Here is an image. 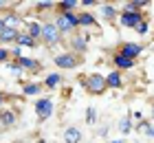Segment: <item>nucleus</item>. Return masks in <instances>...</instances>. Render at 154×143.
Here are the masks:
<instances>
[{
	"instance_id": "obj_1",
	"label": "nucleus",
	"mask_w": 154,
	"mask_h": 143,
	"mask_svg": "<svg viewBox=\"0 0 154 143\" xmlns=\"http://www.w3.org/2000/svg\"><path fill=\"white\" fill-rule=\"evenodd\" d=\"M82 86H84V90H86L88 95H93V97H99L108 90L106 75H101V73H86L82 77Z\"/></svg>"
},
{
	"instance_id": "obj_2",
	"label": "nucleus",
	"mask_w": 154,
	"mask_h": 143,
	"mask_svg": "<svg viewBox=\"0 0 154 143\" xmlns=\"http://www.w3.org/2000/svg\"><path fill=\"white\" fill-rule=\"evenodd\" d=\"M55 24H57V29L62 31V35H75L79 33V16H77V11L73 13H55Z\"/></svg>"
},
{
	"instance_id": "obj_3",
	"label": "nucleus",
	"mask_w": 154,
	"mask_h": 143,
	"mask_svg": "<svg viewBox=\"0 0 154 143\" xmlns=\"http://www.w3.org/2000/svg\"><path fill=\"white\" fill-rule=\"evenodd\" d=\"M51 60H53V64H55V68H60V70H73V68H79L82 64H84V57H82V55H75V53H71V51L55 53Z\"/></svg>"
},
{
	"instance_id": "obj_4",
	"label": "nucleus",
	"mask_w": 154,
	"mask_h": 143,
	"mask_svg": "<svg viewBox=\"0 0 154 143\" xmlns=\"http://www.w3.org/2000/svg\"><path fill=\"white\" fill-rule=\"evenodd\" d=\"M62 40H64V35H62V31L57 29V24H55V20H44L42 22V42H44L46 46H57L62 44Z\"/></svg>"
},
{
	"instance_id": "obj_5",
	"label": "nucleus",
	"mask_w": 154,
	"mask_h": 143,
	"mask_svg": "<svg viewBox=\"0 0 154 143\" xmlns=\"http://www.w3.org/2000/svg\"><path fill=\"white\" fill-rule=\"evenodd\" d=\"M33 110H35V119L38 123H44L55 114V101L51 97H38L35 104H33Z\"/></svg>"
},
{
	"instance_id": "obj_6",
	"label": "nucleus",
	"mask_w": 154,
	"mask_h": 143,
	"mask_svg": "<svg viewBox=\"0 0 154 143\" xmlns=\"http://www.w3.org/2000/svg\"><path fill=\"white\" fill-rule=\"evenodd\" d=\"M143 20H145L143 11H121V13H119L117 24L123 26V29H137V24L143 22Z\"/></svg>"
},
{
	"instance_id": "obj_7",
	"label": "nucleus",
	"mask_w": 154,
	"mask_h": 143,
	"mask_svg": "<svg viewBox=\"0 0 154 143\" xmlns=\"http://www.w3.org/2000/svg\"><path fill=\"white\" fill-rule=\"evenodd\" d=\"M88 42H90L88 35L75 33V35H71V38H68V51L84 57V55H86V51H88Z\"/></svg>"
},
{
	"instance_id": "obj_8",
	"label": "nucleus",
	"mask_w": 154,
	"mask_h": 143,
	"mask_svg": "<svg viewBox=\"0 0 154 143\" xmlns=\"http://www.w3.org/2000/svg\"><path fill=\"white\" fill-rule=\"evenodd\" d=\"M143 44H139V42H121V44L117 46V51L121 53V55H125L128 60H139L141 57V53H143Z\"/></svg>"
},
{
	"instance_id": "obj_9",
	"label": "nucleus",
	"mask_w": 154,
	"mask_h": 143,
	"mask_svg": "<svg viewBox=\"0 0 154 143\" xmlns=\"http://www.w3.org/2000/svg\"><path fill=\"white\" fill-rule=\"evenodd\" d=\"M110 64L115 66V70H121V73H125V70H132L137 66L134 60H128L125 55H121L119 51H112L110 53Z\"/></svg>"
},
{
	"instance_id": "obj_10",
	"label": "nucleus",
	"mask_w": 154,
	"mask_h": 143,
	"mask_svg": "<svg viewBox=\"0 0 154 143\" xmlns=\"http://www.w3.org/2000/svg\"><path fill=\"white\" fill-rule=\"evenodd\" d=\"M77 16H79V29H93L95 35L101 33L99 24H97V18H95L90 11H84V9H82V11H77Z\"/></svg>"
},
{
	"instance_id": "obj_11",
	"label": "nucleus",
	"mask_w": 154,
	"mask_h": 143,
	"mask_svg": "<svg viewBox=\"0 0 154 143\" xmlns=\"http://www.w3.org/2000/svg\"><path fill=\"white\" fill-rule=\"evenodd\" d=\"M64 84V75L62 73H48V75H44V79H42V86H44L46 90H55V88H60V86Z\"/></svg>"
},
{
	"instance_id": "obj_12",
	"label": "nucleus",
	"mask_w": 154,
	"mask_h": 143,
	"mask_svg": "<svg viewBox=\"0 0 154 143\" xmlns=\"http://www.w3.org/2000/svg\"><path fill=\"white\" fill-rule=\"evenodd\" d=\"M18 121V112L13 108H2L0 110V123H2V128L7 130V128H13Z\"/></svg>"
},
{
	"instance_id": "obj_13",
	"label": "nucleus",
	"mask_w": 154,
	"mask_h": 143,
	"mask_svg": "<svg viewBox=\"0 0 154 143\" xmlns=\"http://www.w3.org/2000/svg\"><path fill=\"white\" fill-rule=\"evenodd\" d=\"M106 84H108V88H112V90L123 88V73L121 70H110L106 75Z\"/></svg>"
},
{
	"instance_id": "obj_14",
	"label": "nucleus",
	"mask_w": 154,
	"mask_h": 143,
	"mask_svg": "<svg viewBox=\"0 0 154 143\" xmlns=\"http://www.w3.org/2000/svg\"><path fill=\"white\" fill-rule=\"evenodd\" d=\"M121 11H145L148 7L152 5L150 0H125V2H121Z\"/></svg>"
},
{
	"instance_id": "obj_15",
	"label": "nucleus",
	"mask_w": 154,
	"mask_h": 143,
	"mask_svg": "<svg viewBox=\"0 0 154 143\" xmlns=\"http://www.w3.org/2000/svg\"><path fill=\"white\" fill-rule=\"evenodd\" d=\"M42 90H44L42 82H24L22 84V95L24 97H38Z\"/></svg>"
},
{
	"instance_id": "obj_16",
	"label": "nucleus",
	"mask_w": 154,
	"mask_h": 143,
	"mask_svg": "<svg viewBox=\"0 0 154 143\" xmlns=\"http://www.w3.org/2000/svg\"><path fill=\"white\" fill-rule=\"evenodd\" d=\"M82 139H84V134L77 126H68L64 130V143H82Z\"/></svg>"
},
{
	"instance_id": "obj_17",
	"label": "nucleus",
	"mask_w": 154,
	"mask_h": 143,
	"mask_svg": "<svg viewBox=\"0 0 154 143\" xmlns=\"http://www.w3.org/2000/svg\"><path fill=\"white\" fill-rule=\"evenodd\" d=\"M24 26H26V33H29L35 42L42 40V22H38V20H26Z\"/></svg>"
},
{
	"instance_id": "obj_18",
	"label": "nucleus",
	"mask_w": 154,
	"mask_h": 143,
	"mask_svg": "<svg viewBox=\"0 0 154 143\" xmlns=\"http://www.w3.org/2000/svg\"><path fill=\"white\" fill-rule=\"evenodd\" d=\"M79 7V0H60L55 5V13H73Z\"/></svg>"
},
{
	"instance_id": "obj_19",
	"label": "nucleus",
	"mask_w": 154,
	"mask_h": 143,
	"mask_svg": "<svg viewBox=\"0 0 154 143\" xmlns=\"http://www.w3.org/2000/svg\"><path fill=\"white\" fill-rule=\"evenodd\" d=\"M18 29H11V26H7L2 33H0V46H7V44H16V40H18Z\"/></svg>"
},
{
	"instance_id": "obj_20",
	"label": "nucleus",
	"mask_w": 154,
	"mask_h": 143,
	"mask_svg": "<svg viewBox=\"0 0 154 143\" xmlns=\"http://www.w3.org/2000/svg\"><path fill=\"white\" fill-rule=\"evenodd\" d=\"M16 62L20 64V68H22V70H40V68H42V64L35 60V57H26V55H22V57H18Z\"/></svg>"
},
{
	"instance_id": "obj_21",
	"label": "nucleus",
	"mask_w": 154,
	"mask_h": 143,
	"mask_svg": "<svg viewBox=\"0 0 154 143\" xmlns=\"http://www.w3.org/2000/svg\"><path fill=\"white\" fill-rule=\"evenodd\" d=\"M99 9H101V16L106 18L108 22H117V20H119V11H117V7H115V5L101 2V5H99Z\"/></svg>"
},
{
	"instance_id": "obj_22",
	"label": "nucleus",
	"mask_w": 154,
	"mask_h": 143,
	"mask_svg": "<svg viewBox=\"0 0 154 143\" xmlns=\"http://www.w3.org/2000/svg\"><path fill=\"white\" fill-rule=\"evenodd\" d=\"M117 130L121 132L123 137H125V134H130L132 130H134V123H132V112H128L125 117H121V119H119V123H117Z\"/></svg>"
},
{
	"instance_id": "obj_23",
	"label": "nucleus",
	"mask_w": 154,
	"mask_h": 143,
	"mask_svg": "<svg viewBox=\"0 0 154 143\" xmlns=\"http://www.w3.org/2000/svg\"><path fill=\"white\" fill-rule=\"evenodd\" d=\"M38 44H40V42H35L26 31H20V33H18L16 46H20V48H22V46H26V48H38Z\"/></svg>"
},
{
	"instance_id": "obj_24",
	"label": "nucleus",
	"mask_w": 154,
	"mask_h": 143,
	"mask_svg": "<svg viewBox=\"0 0 154 143\" xmlns=\"http://www.w3.org/2000/svg\"><path fill=\"white\" fill-rule=\"evenodd\" d=\"M2 18H5L7 26H11V29H18V24L22 22V18H20L16 11H7V13H2Z\"/></svg>"
},
{
	"instance_id": "obj_25",
	"label": "nucleus",
	"mask_w": 154,
	"mask_h": 143,
	"mask_svg": "<svg viewBox=\"0 0 154 143\" xmlns=\"http://www.w3.org/2000/svg\"><path fill=\"white\" fill-rule=\"evenodd\" d=\"M55 5L53 0H42V2H35V13H44V11H55Z\"/></svg>"
},
{
	"instance_id": "obj_26",
	"label": "nucleus",
	"mask_w": 154,
	"mask_h": 143,
	"mask_svg": "<svg viewBox=\"0 0 154 143\" xmlns=\"http://www.w3.org/2000/svg\"><path fill=\"white\" fill-rule=\"evenodd\" d=\"M84 121H86V126H95L97 123V108H95V106H88V108H86Z\"/></svg>"
},
{
	"instance_id": "obj_27",
	"label": "nucleus",
	"mask_w": 154,
	"mask_h": 143,
	"mask_svg": "<svg viewBox=\"0 0 154 143\" xmlns=\"http://www.w3.org/2000/svg\"><path fill=\"white\" fill-rule=\"evenodd\" d=\"M150 126H152V121H150V119H141V121H137V123H134V130H137V132H141V134H145V132L150 130Z\"/></svg>"
},
{
	"instance_id": "obj_28",
	"label": "nucleus",
	"mask_w": 154,
	"mask_h": 143,
	"mask_svg": "<svg viewBox=\"0 0 154 143\" xmlns=\"http://www.w3.org/2000/svg\"><path fill=\"white\" fill-rule=\"evenodd\" d=\"M134 31H137L139 35H148V31H150V20H148V18H145V20H143V22H139V24H137V29H134Z\"/></svg>"
},
{
	"instance_id": "obj_29",
	"label": "nucleus",
	"mask_w": 154,
	"mask_h": 143,
	"mask_svg": "<svg viewBox=\"0 0 154 143\" xmlns=\"http://www.w3.org/2000/svg\"><path fill=\"white\" fill-rule=\"evenodd\" d=\"M11 62V51L7 46H0V64H7Z\"/></svg>"
},
{
	"instance_id": "obj_30",
	"label": "nucleus",
	"mask_w": 154,
	"mask_h": 143,
	"mask_svg": "<svg viewBox=\"0 0 154 143\" xmlns=\"http://www.w3.org/2000/svg\"><path fill=\"white\" fill-rule=\"evenodd\" d=\"M95 5H101L99 0H79V7L84 11H90V7H95Z\"/></svg>"
},
{
	"instance_id": "obj_31",
	"label": "nucleus",
	"mask_w": 154,
	"mask_h": 143,
	"mask_svg": "<svg viewBox=\"0 0 154 143\" xmlns=\"http://www.w3.org/2000/svg\"><path fill=\"white\" fill-rule=\"evenodd\" d=\"M9 99H11V97H9V95H7V92H2V90H0V110H2V108H5V104H7V101H9Z\"/></svg>"
},
{
	"instance_id": "obj_32",
	"label": "nucleus",
	"mask_w": 154,
	"mask_h": 143,
	"mask_svg": "<svg viewBox=\"0 0 154 143\" xmlns=\"http://www.w3.org/2000/svg\"><path fill=\"white\" fill-rule=\"evenodd\" d=\"M7 9H9V2H7V0H0V16H2Z\"/></svg>"
},
{
	"instance_id": "obj_33",
	"label": "nucleus",
	"mask_w": 154,
	"mask_h": 143,
	"mask_svg": "<svg viewBox=\"0 0 154 143\" xmlns=\"http://www.w3.org/2000/svg\"><path fill=\"white\" fill-rule=\"evenodd\" d=\"M145 137H150V139H154V123L150 126V130H148V132H145Z\"/></svg>"
},
{
	"instance_id": "obj_34",
	"label": "nucleus",
	"mask_w": 154,
	"mask_h": 143,
	"mask_svg": "<svg viewBox=\"0 0 154 143\" xmlns=\"http://www.w3.org/2000/svg\"><path fill=\"white\" fill-rule=\"evenodd\" d=\"M132 119H134V121H141L143 114H141V112H132Z\"/></svg>"
},
{
	"instance_id": "obj_35",
	"label": "nucleus",
	"mask_w": 154,
	"mask_h": 143,
	"mask_svg": "<svg viewBox=\"0 0 154 143\" xmlns=\"http://www.w3.org/2000/svg\"><path fill=\"white\" fill-rule=\"evenodd\" d=\"M5 29H7V22H5V18H2V16H0V33H2V31H5Z\"/></svg>"
},
{
	"instance_id": "obj_36",
	"label": "nucleus",
	"mask_w": 154,
	"mask_h": 143,
	"mask_svg": "<svg viewBox=\"0 0 154 143\" xmlns=\"http://www.w3.org/2000/svg\"><path fill=\"white\" fill-rule=\"evenodd\" d=\"M35 143H48V141H46V139H42V137H40V139H38Z\"/></svg>"
},
{
	"instance_id": "obj_37",
	"label": "nucleus",
	"mask_w": 154,
	"mask_h": 143,
	"mask_svg": "<svg viewBox=\"0 0 154 143\" xmlns=\"http://www.w3.org/2000/svg\"><path fill=\"white\" fill-rule=\"evenodd\" d=\"M108 143H123L121 139H115V141H108Z\"/></svg>"
},
{
	"instance_id": "obj_38",
	"label": "nucleus",
	"mask_w": 154,
	"mask_h": 143,
	"mask_svg": "<svg viewBox=\"0 0 154 143\" xmlns=\"http://www.w3.org/2000/svg\"><path fill=\"white\" fill-rule=\"evenodd\" d=\"M0 130H5V128H2V123H0Z\"/></svg>"
},
{
	"instance_id": "obj_39",
	"label": "nucleus",
	"mask_w": 154,
	"mask_h": 143,
	"mask_svg": "<svg viewBox=\"0 0 154 143\" xmlns=\"http://www.w3.org/2000/svg\"><path fill=\"white\" fill-rule=\"evenodd\" d=\"M137 143H139V141H137Z\"/></svg>"
},
{
	"instance_id": "obj_40",
	"label": "nucleus",
	"mask_w": 154,
	"mask_h": 143,
	"mask_svg": "<svg viewBox=\"0 0 154 143\" xmlns=\"http://www.w3.org/2000/svg\"><path fill=\"white\" fill-rule=\"evenodd\" d=\"M88 143H90V141H88Z\"/></svg>"
}]
</instances>
